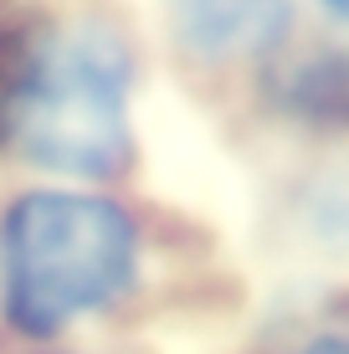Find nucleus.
I'll return each instance as SVG.
<instances>
[{
    "mask_svg": "<svg viewBox=\"0 0 349 354\" xmlns=\"http://www.w3.org/2000/svg\"><path fill=\"white\" fill-rule=\"evenodd\" d=\"M144 272V221L103 190H26L0 221V308L16 334L57 339L118 308Z\"/></svg>",
    "mask_w": 349,
    "mask_h": 354,
    "instance_id": "nucleus-1",
    "label": "nucleus"
},
{
    "mask_svg": "<svg viewBox=\"0 0 349 354\" xmlns=\"http://www.w3.org/2000/svg\"><path fill=\"white\" fill-rule=\"evenodd\" d=\"M10 149L62 180H118L134 165V46L113 21L41 31Z\"/></svg>",
    "mask_w": 349,
    "mask_h": 354,
    "instance_id": "nucleus-2",
    "label": "nucleus"
},
{
    "mask_svg": "<svg viewBox=\"0 0 349 354\" xmlns=\"http://www.w3.org/2000/svg\"><path fill=\"white\" fill-rule=\"evenodd\" d=\"M175 52L200 72L272 67L293 36V0H160Z\"/></svg>",
    "mask_w": 349,
    "mask_h": 354,
    "instance_id": "nucleus-3",
    "label": "nucleus"
},
{
    "mask_svg": "<svg viewBox=\"0 0 349 354\" xmlns=\"http://www.w3.org/2000/svg\"><path fill=\"white\" fill-rule=\"evenodd\" d=\"M272 113L314 139H349V46H308L267 72Z\"/></svg>",
    "mask_w": 349,
    "mask_h": 354,
    "instance_id": "nucleus-4",
    "label": "nucleus"
},
{
    "mask_svg": "<svg viewBox=\"0 0 349 354\" xmlns=\"http://www.w3.org/2000/svg\"><path fill=\"white\" fill-rule=\"evenodd\" d=\"M287 221L314 257L349 267V160H323L308 169L287 195Z\"/></svg>",
    "mask_w": 349,
    "mask_h": 354,
    "instance_id": "nucleus-5",
    "label": "nucleus"
},
{
    "mask_svg": "<svg viewBox=\"0 0 349 354\" xmlns=\"http://www.w3.org/2000/svg\"><path fill=\"white\" fill-rule=\"evenodd\" d=\"M36 46H41V31L16 6H0V149L10 144V124H16L21 93H26Z\"/></svg>",
    "mask_w": 349,
    "mask_h": 354,
    "instance_id": "nucleus-6",
    "label": "nucleus"
},
{
    "mask_svg": "<svg viewBox=\"0 0 349 354\" xmlns=\"http://www.w3.org/2000/svg\"><path fill=\"white\" fill-rule=\"evenodd\" d=\"M293 354H349V334H314V339H303Z\"/></svg>",
    "mask_w": 349,
    "mask_h": 354,
    "instance_id": "nucleus-7",
    "label": "nucleus"
},
{
    "mask_svg": "<svg viewBox=\"0 0 349 354\" xmlns=\"http://www.w3.org/2000/svg\"><path fill=\"white\" fill-rule=\"evenodd\" d=\"M314 6L323 10L329 21H339V26H349V0H314Z\"/></svg>",
    "mask_w": 349,
    "mask_h": 354,
    "instance_id": "nucleus-8",
    "label": "nucleus"
}]
</instances>
